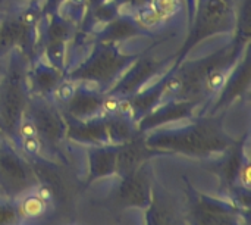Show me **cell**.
Instances as JSON below:
<instances>
[{"label":"cell","instance_id":"6da1fadb","mask_svg":"<svg viewBox=\"0 0 251 225\" xmlns=\"http://www.w3.org/2000/svg\"><path fill=\"white\" fill-rule=\"evenodd\" d=\"M138 55L122 52L118 44L96 43L91 52L81 62L68 69L65 78L74 83H84L101 93L110 91L122 74L135 62Z\"/></svg>","mask_w":251,"mask_h":225},{"label":"cell","instance_id":"7a4b0ae2","mask_svg":"<svg viewBox=\"0 0 251 225\" xmlns=\"http://www.w3.org/2000/svg\"><path fill=\"white\" fill-rule=\"evenodd\" d=\"M28 68V59L13 50L0 71V125L7 131L18 130L31 96L26 81Z\"/></svg>","mask_w":251,"mask_h":225},{"label":"cell","instance_id":"3957f363","mask_svg":"<svg viewBox=\"0 0 251 225\" xmlns=\"http://www.w3.org/2000/svg\"><path fill=\"white\" fill-rule=\"evenodd\" d=\"M193 21L194 24L191 27L190 37L178 52L176 63H179L197 43L215 34L226 32L235 28L237 16L234 0H197Z\"/></svg>","mask_w":251,"mask_h":225},{"label":"cell","instance_id":"277c9868","mask_svg":"<svg viewBox=\"0 0 251 225\" xmlns=\"http://www.w3.org/2000/svg\"><path fill=\"white\" fill-rule=\"evenodd\" d=\"M150 143L160 147L181 149L188 152H207L225 147L226 144L218 130L204 122L200 125H194L193 128L154 136Z\"/></svg>","mask_w":251,"mask_h":225},{"label":"cell","instance_id":"5b68a950","mask_svg":"<svg viewBox=\"0 0 251 225\" xmlns=\"http://www.w3.org/2000/svg\"><path fill=\"white\" fill-rule=\"evenodd\" d=\"M46 25L40 29V44L43 46V52L47 57L46 62L57 68L59 71H65V56L68 53L66 44L74 35V28L76 24L63 18L60 13L53 12L49 15Z\"/></svg>","mask_w":251,"mask_h":225},{"label":"cell","instance_id":"8992f818","mask_svg":"<svg viewBox=\"0 0 251 225\" xmlns=\"http://www.w3.org/2000/svg\"><path fill=\"white\" fill-rule=\"evenodd\" d=\"M169 63V57H157V56H140L119 78V81L113 85L109 94L116 97H129L137 91L150 85L151 80L165 74V66Z\"/></svg>","mask_w":251,"mask_h":225},{"label":"cell","instance_id":"52a82bcc","mask_svg":"<svg viewBox=\"0 0 251 225\" xmlns=\"http://www.w3.org/2000/svg\"><path fill=\"white\" fill-rule=\"evenodd\" d=\"M103 94L104 93L99 91L97 88L88 84L76 83L75 90L65 106L68 108V112L75 119H79V121L90 119L101 112V106L104 100Z\"/></svg>","mask_w":251,"mask_h":225},{"label":"cell","instance_id":"ba28073f","mask_svg":"<svg viewBox=\"0 0 251 225\" xmlns=\"http://www.w3.org/2000/svg\"><path fill=\"white\" fill-rule=\"evenodd\" d=\"M141 34H147L135 21L132 13H119L110 22H107L103 28H100L94 34L96 43H107V44H118Z\"/></svg>","mask_w":251,"mask_h":225},{"label":"cell","instance_id":"9c48e42d","mask_svg":"<svg viewBox=\"0 0 251 225\" xmlns=\"http://www.w3.org/2000/svg\"><path fill=\"white\" fill-rule=\"evenodd\" d=\"M63 72L50 65L49 62H35L31 68H28L26 75L29 93L41 97H50L63 80Z\"/></svg>","mask_w":251,"mask_h":225},{"label":"cell","instance_id":"30bf717a","mask_svg":"<svg viewBox=\"0 0 251 225\" xmlns=\"http://www.w3.org/2000/svg\"><path fill=\"white\" fill-rule=\"evenodd\" d=\"M249 87H250V55H249V46H247L243 53V59H240L235 68L231 71L224 88L219 93L221 94L219 105H224L226 102L237 99Z\"/></svg>","mask_w":251,"mask_h":225},{"label":"cell","instance_id":"8fae6325","mask_svg":"<svg viewBox=\"0 0 251 225\" xmlns=\"http://www.w3.org/2000/svg\"><path fill=\"white\" fill-rule=\"evenodd\" d=\"M149 4L162 22L174 21L182 9V0H150Z\"/></svg>","mask_w":251,"mask_h":225},{"label":"cell","instance_id":"7c38bea8","mask_svg":"<svg viewBox=\"0 0 251 225\" xmlns=\"http://www.w3.org/2000/svg\"><path fill=\"white\" fill-rule=\"evenodd\" d=\"M113 1L118 4L121 12L128 10L126 13H132V12L138 10L140 7H143V6L150 3V0H113Z\"/></svg>","mask_w":251,"mask_h":225},{"label":"cell","instance_id":"4fadbf2b","mask_svg":"<svg viewBox=\"0 0 251 225\" xmlns=\"http://www.w3.org/2000/svg\"><path fill=\"white\" fill-rule=\"evenodd\" d=\"M1 60H3V59H0V71H1V66H3V63H1Z\"/></svg>","mask_w":251,"mask_h":225},{"label":"cell","instance_id":"5bb4252c","mask_svg":"<svg viewBox=\"0 0 251 225\" xmlns=\"http://www.w3.org/2000/svg\"><path fill=\"white\" fill-rule=\"evenodd\" d=\"M1 18H3V16H0V24H1Z\"/></svg>","mask_w":251,"mask_h":225}]
</instances>
